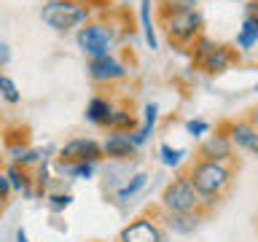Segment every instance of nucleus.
<instances>
[{
    "label": "nucleus",
    "mask_w": 258,
    "mask_h": 242,
    "mask_svg": "<svg viewBox=\"0 0 258 242\" xmlns=\"http://www.w3.org/2000/svg\"><path fill=\"white\" fill-rule=\"evenodd\" d=\"M16 242H27V231H24V229L16 231Z\"/></svg>",
    "instance_id": "nucleus-30"
},
{
    "label": "nucleus",
    "mask_w": 258,
    "mask_h": 242,
    "mask_svg": "<svg viewBox=\"0 0 258 242\" xmlns=\"http://www.w3.org/2000/svg\"><path fill=\"white\" fill-rule=\"evenodd\" d=\"M164 207L169 213H194V207L199 205V194L194 191L188 177H177L164 189Z\"/></svg>",
    "instance_id": "nucleus-5"
},
{
    "label": "nucleus",
    "mask_w": 258,
    "mask_h": 242,
    "mask_svg": "<svg viewBox=\"0 0 258 242\" xmlns=\"http://www.w3.org/2000/svg\"><path fill=\"white\" fill-rule=\"evenodd\" d=\"M6 180H8V186H11V189H24V191H27V180H24V172H19V167H11V169H8V175H6Z\"/></svg>",
    "instance_id": "nucleus-22"
},
{
    "label": "nucleus",
    "mask_w": 258,
    "mask_h": 242,
    "mask_svg": "<svg viewBox=\"0 0 258 242\" xmlns=\"http://www.w3.org/2000/svg\"><path fill=\"white\" fill-rule=\"evenodd\" d=\"M86 6L76 3V0H48L40 11V19H43L51 30L56 32H68V30H76L86 22Z\"/></svg>",
    "instance_id": "nucleus-1"
},
{
    "label": "nucleus",
    "mask_w": 258,
    "mask_h": 242,
    "mask_svg": "<svg viewBox=\"0 0 258 242\" xmlns=\"http://www.w3.org/2000/svg\"><path fill=\"white\" fill-rule=\"evenodd\" d=\"M167 223H169V229H172L175 234H191V231H197L199 218L194 213H172Z\"/></svg>",
    "instance_id": "nucleus-16"
},
{
    "label": "nucleus",
    "mask_w": 258,
    "mask_h": 242,
    "mask_svg": "<svg viewBox=\"0 0 258 242\" xmlns=\"http://www.w3.org/2000/svg\"><path fill=\"white\" fill-rule=\"evenodd\" d=\"M237 3H242V0H237Z\"/></svg>",
    "instance_id": "nucleus-31"
},
{
    "label": "nucleus",
    "mask_w": 258,
    "mask_h": 242,
    "mask_svg": "<svg viewBox=\"0 0 258 242\" xmlns=\"http://www.w3.org/2000/svg\"><path fill=\"white\" fill-rule=\"evenodd\" d=\"M68 205H70V194H54V197L48 199V207H51L54 213L62 210V207H68Z\"/></svg>",
    "instance_id": "nucleus-26"
},
{
    "label": "nucleus",
    "mask_w": 258,
    "mask_h": 242,
    "mask_svg": "<svg viewBox=\"0 0 258 242\" xmlns=\"http://www.w3.org/2000/svg\"><path fill=\"white\" fill-rule=\"evenodd\" d=\"M191 186L199 197H218L229 186V169L221 161H199L191 169Z\"/></svg>",
    "instance_id": "nucleus-2"
},
{
    "label": "nucleus",
    "mask_w": 258,
    "mask_h": 242,
    "mask_svg": "<svg viewBox=\"0 0 258 242\" xmlns=\"http://www.w3.org/2000/svg\"><path fill=\"white\" fill-rule=\"evenodd\" d=\"M255 43H258V19L255 16H245V19H242V27L237 32V46L242 51H250Z\"/></svg>",
    "instance_id": "nucleus-13"
},
{
    "label": "nucleus",
    "mask_w": 258,
    "mask_h": 242,
    "mask_svg": "<svg viewBox=\"0 0 258 242\" xmlns=\"http://www.w3.org/2000/svg\"><path fill=\"white\" fill-rule=\"evenodd\" d=\"M135 148L137 145L132 143V137L121 135V132L108 135V140H105V145H102V151L108 153V156H113V159H129L135 153Z\"/></svg>",
    "instance_id": "nucleus-11"
},
{
    "label": "nucleus",
    "mask_w": 258,
    "mask_h": 242,
    "mask_svg": "<svg viewBox=\"0 0 258 242\" xmlns=\"http://www.w3.org/2000/svg\"><path fill=\"white\" fill-rule=\"evenodd\" d=\"M89 76L94 81H118L126 76V68L121 65L116 56H100V59H92L89 62Z\"/></svg>",
    "instance_id": "nucleus-6"
},
{
    "label": "nucleus",
    "mask_w": 258,
    "mask_h": 242,
    "mask_svg": "<svg viewBox=\"0 0 258 242\" xmlns=\"http://www.w3.org/2000/svg\"><path fill=\"white\" fill-rule=\"evenodd\" d=\"M11 191V186H8V180H6V175H0V202L6 199V194Z\"/></svg>",
    "instance_id": "nucleus-29"
},
{
    "label": "nucleus",
    "mask_w": 258,
    "mask_h": 242,
    "mask_svg": "<svg viewBox=\"0 0 258 242\" xmlns=\"http://www.w3.org/2000/svg\"><path fill=\"white\" fill-rule=\"evenodd\" d=\"M140 24H143V35H145V43L153 48H159V38H156V27H153V19H151V0H140Z\"/></svg>",
    "instance_id": "nucleus-15"
},
{
    "label": "nucleus",
    "mask_w": 258,
    "mask_h": 242,
    "mask_svg": "<svg viewBox=\"0 0 258 242\" xmlns=\"http://www.w3.org/2000/svg\"><path fill=\"white\" fill-rule=\"evenodd\" d=\"M161 19H164V30H167L169 40H177V43H188V40H194L202 30V14L197 8L161 11Z\"/></svg>",
    "instance_id": "nucleus-3"
},
{
    "label": "nucleus",
    "mask_w": 258,
    "mask_h": 242,
    "mask_svg": "<svg viewBox=\"0 0 258 242\" xmlns=\"http://www.w3.org/2000/svg\"><path fill=\"white\" fill-rule=\"evenodd\" d=\"M121 242H161V234L151 221H135L121 231Z\"/></svg>",
    "instance_id": "nucleus-8"
},
{
    "label": "nucleus",
    "mask_w": 258,
    "mask_h": 242,
    "mask_svg": "<svg viewBox=\"0 0 258 242\" xmlns=\"http://www.w3.org/2000/svg\"><path fill=\"white\" fill-rule=\"evenodd\" d=\"M8 62H11V48H8L3 40H0V68H6Z\"/></svg>",
    "instance_id": "nucleus-28"
},
{
    "label": "nucleus",
    "mask_w": 258,
    "mask_h": 242,
    "mask_svg": "<svg viewBox=\"0 0 258 242\" xmlns=\"http://www.w3.org/2000/svg\"><path fill=\"white\" fill-rule=\"evenodd\" d=\"M161 161H164L167 167H177L183 161V156H185V151L183 148H169V145H161Z\"/></svg>",
    "instance_id": "nucleus-20"
},
{
    "label": "nucleus",
    "mask_w": 258,
    "mask_h": 242,
    "mask_svg": "<svg viewBox=\"0 0 258 242\" xmlns=\"http://www.w3.org/2000/svg\"><path fill=\"white\" fill-rule=\"evenodd\" d=\"M143 186H145V175H143V172L132 175V180H126V183H124V186H121V189H118V199H121V202L132 199L135 194L143 189Z\"/></svg>",
    "instance_id": "nucleus-19"
},
{
    "label": "nucleus",
    "mask_w": 258,
    "mask_h": 242,
    "mask_svg": "<svg viewBox=\"0 0 258 242\" xmlns=\"http://www.w3.org/2000/svg\"><path fill=\"white\" fill-rule=\"evenodd\" d=\"M100 156H102V148L94 140H86V137H81V140H70L62 148V159H70V161H92V164H94Z\"/></svg>",
    "instance_id": "nucleus-7"
},
{
    "label": "nucleus",
    "mask_w": 258,
    "mask_h": 242,
    "mask_svg": "<svg viewBox=\"0 0 258 242\" xmlns=\"http://www.w3.org/2000/svg\"><path fill=\"white\" fill-rule=\"evenodd\" d=\"M76 40L81 46V51L92 59H100V56H108L113 48V32L102 24H84L76 32Z\"/></svg>",
    "instance_id": "nucleus-4"
},
{
    "label": "nucleus",
    "mask_w": 258,
    "mask_h": 242,
    "mask_svg": "<svg viewBox=\"0 0 258 242\" xmlns=\"http://www.w3.org/2000/svg\"><path fill=\"white\" fill-rule=\"evenodd\" d=\"M0 94H3L8 102H19V89H16V84L6 76V73H0Z\"/></svg>",
    "instance_id": "nucleus-21"
},
{
    "label": "nucleus",
    "mask_w": 258,
    "mask_h": 242,
    "mask_svg": "<svg viewBox=\"0 0 258 242\" xmlns=\"http://www.w3.org/2000/svg\"><path fill=\"white\" fill-rule=\"evenodd\" d=\"M207 121H199V118H191V121H185V132L188 135H194V137H202L207 132Z\"/></svg>",
    "instance_id": "nucleus-25"
},
{
    "label": "nucleus",
    "mask_w": 258,
    "mask_h": 242,
    "mask_svg": "<svg viewBox=\"0 0 258 242\" xmlns=\"http://www.w3.org/2000/svg\"><path fill=\"white\" fill-rule=\"evenodd\" d=\"M156 113H159V105H156V102H148V105H145V121H143V127L132 135V143H135V145H143L145 140H148L153 124H156Z\"/></svg>",
    "instance_id": "nucleus-17"
},
{
    "label": "nucleus",
    "mask_w": 258,
    "mask_h": 242,
    "mask_svg": "<svg viewBox=\"0 0 258 242\" xmlns=\"http://www.w3.org/2000/svg\"><path fill=\"white\" fill-rule=\"evenodd\" d=\"M202 156L205 161H223L231 156V143L229 137L223 135H210L205 143H202Z\"/></svg>",
    "instance_id": "nucleus-10"
},
{
    "label": "nucleus",
    "mask_w": 258,
    "mask_h": 242,
    "mask_svg": "<svg viewBox=\"0 0 258 242\" xmlns=\"http://www.w3.org/2000/svg\"><path fill=\"white\" fill-rule=\"evenodd\" d=\"M161 3H164L161 11H185V8L197 6V0H161Z\"/></svg>",
    "instance_id": "nucleus-24"
},
{
    "label": "nucleus",
    "mask_w": 258,
    "mask_h": 242,
    "mask_svg": "<svg viewBox=\"0 0 258 242\" xmlns=\"http://www.w3.org/2000/svg\"><path fill=\"white\" fill-rule=\"evenodd\" d=\"M59 169L62 172H68V175H73V177H92L94 175V164L92 161H73V164H59Z\"/></svg>",
    "instance_id": "nucleus-18"
},
{
    "label": "nucleus",
    "mask_w": 258,
    "mask_h": 242,
    "mask_svg": "<svg viewBox=\"0 0 258 242\" xmlns=\"http://www.w3.org/2000/svg\"><path fill=\"white\" fill-rule=\"evenodd\" d=\"M237 148H245L250 153L258 151V132L253 124H247V121H237V124H231V140Z\"/></svg>",
    "instance_id": "nucleus-9"
},
{
    "label": "nucleus",
    "mask_w": 258,
    "mask_h": 242,
    "mask_svg": "<svg viewBox=\"0 0 258 242\" xmlns=\"http://www.w3.org/2000/svg\"><path fill=\"white\" fill-rule=\"evenodd\" d=\"M110 127H132V116L126 110H110V118H108Z\"/></svg>",
    "instance_id": "nucleus-23"
},
{
    "label": "nucleus",
    "mask_w": 258,
    "mask_h": 242,
    "mask_svg": "<svg viewBox=\"0 0 258 242\" xmlns=\"http://www.w3.org/2000/svg\"><path fill=\"white\" fill-rule=\"evenodd\" d=\"M213 46H215V43H213L210 38H202L199 43H197V54H199V59H202V56H205L207 51H213Z\"/></svg>",
    "instance_id": "nucleus-27"
},
{
    "label": "nucleus",
    "mask_w": 258,
    "mask_h": 242,
    "mask_svg": "<svg viewBox=\"0 0 258 242\" xmlns=\"http://www.w3.org/2000/svg\"><path fill=\"white\" fill-rule=\"evenodd\" d=\"M110 102L102 100V97H92L86 105V121H92V124H108L110 118Z\"/></svg>",
    "instance_id": "nucleus-14"
},
{
    "label": "nucleus",
    "mask_w": 258,
    "mask_h": 242,
    "mask_svg": "<svg viewBox=\"0 0 258 242\" xmlns=\"http://www.w3.org/2000/svg\"><path fill=\"white\" fill-rule=\"evenodd\" d=\"M229 62H231V54H229V48L221 46V43H215L213 51H207L205 56H202V68H205L207 73H223L226 68H229Z\"/></svg>",
    "instance_id": "nucleus-12"
}]
</instances>
